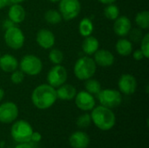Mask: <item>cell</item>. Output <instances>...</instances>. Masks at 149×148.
<instances>
[{
	"mask_svg": "<svg viewBox=\"0 0 149 148\" xmlns=\"http://www.w3.org/2000/svg\"><path fill=\"white\" fill-rule=\"evenodd\" d=\"M97 71V65L93 58L89 56H84L77 59L73 66L74 76L79 79L85 81L90 78H93Z\"/></svg>",
	"mask_w": 149,
	"mask_h": 148,
	"instance_id": "3",
	"label": "cell"
},
{
	"mask_svg": "<svg viewBox=\"0 0 149 148\" xmlns=\"http://www.w3.org/2000/svg\"><path fill=\"white\" fill-rule=\"evenodd\" d=\"M115 50L119 55L127 57L132 54V51H134L133 42L126 38H120L115 44Z\"/></svg>",
	"mask_w": 149,
	"mask_h": 148,
	"instance_id": "21",
	"label": "cell"
},
{
	"mask_svg": "<svg viewBox=\"0 0 149 148\" xmlns=\"http://www.w3.org/2000/svg\"><path fill=\"white\" fill-rule=\"evenodd\" d=\"M84 86H85V90L93 95H97L102 89L100 82L93 78H90L85 80Z\"/></svg>",
	"mask_w": 149,
	"mask_h": 148,
	"instance_id": "25",
	"label": "cell"
},
{
	"mask_svg": "<svg viewBox=\"0 0 149 148\" xmlns=\"http://www.w3.org/2000/svg\"><path fill=\"white\" fill-rule=\"evenodd\" d=\"M132 53H133V58H134V59L136 60V61H141V60H142V59L145 58V57H144L142 51H141V49H137V50H135V51H133Z\"/></svg>",
	"mask_w": 149,
	"mask_h": 148,
	"instance_id": "32",
	"label": "cell"
},
{
	"mask_svg": "<svg viewBox=\"0 0 149 148\" xmlns=\"http://www.w3.org/2000/svg\"><path fill=\"white\" fill-rule=\"evenodd\" d=\"M25 0H9L10 3H22Z\"/></svg>",
	"mask_w": 149,
	"mask_h": 148,
	"instance_id": "38",
	"label": "cell"
},
{
	"mask_svg": "<svg viewBox=\"0 0 149 148\" xmlns=\"http://www.w3.org/2000/svg\"><path fill=\"white\" fill-rule=\"evenodd\" d=\"M58 11L63 19L69 21L76 18L81 11L79 0H60L58 2Z\"/></svg>",
	"mask_w": 149,
	"mask_h": 148,
	"instance_id": "8",
	"label": "cell"
},
{
	"mask_svg": "<svg viewBox=\"0 0 149 148\" xmlns=\"http://www.w3.org/2000/svg\"><path fill=\"white\" fill-rule=\"evenodd\" d=\"M134 22L138 28H140L141 30H148L149 28L148 10L139 11L134 17Z\"/></svg>",
	"mask_w": 149,
	"mask_h": 148,
	"instance_id": "24",
	"label": "cell"
},
{
	"mask_svg": "<svg viewBox=\"0 0 149 148\" xmlns=\"http://www.w3.org/2000/svg\"><path fill=\"white\" fill-rule=\"evenodd\" d=\"M1 55H2V54H1V51H0V57H1Z\"/></svg>",
	"mask_w": 149,
	"mask_h": 148,
	"instance_id": "41",
	"label": "cell"
},
{
	"mask_svg": "<svg viewBox=\"0 0 149 148\" xmlns=\"http://www.w3.org/2000/svg\"><path fill=\"white\" fill-rule=\"evenodd\" d=\"M25 75L24 72L20 70H15L12 72H10V81L14 85H19L24 80Z\"/></svg>",
	"mask_w": 149,
	"mask_h": 148,
	"instance_id": "30",
	"label": "cell"
},
{
	"mask_svg": "<svg viewBox=\"0 0 149 148\" xmlns=\"http://www.w3.org/2000/svg\"><path fill=\"white\" fill-rule=\"evenodd\" d=\"M103 13L106 18L114 21L120 15V10L119 6L116 5L115 3H113L107 4L106 7L104 8Z\"/></svg>",
	"mask_w": 149,
	"mask_h": 148,
	"instance_id": "26",
	"label": "cell"
},
{
	"mask_svg": "<svg viewBox=\"0 0 149 148\" xmlns=\"http://www.w3.org/2000/svg\"><path fill=\"white\" fill-rule=\"evenodd\" d=\"M69 144L72 148H87L90 145V137L86 132L76 131L69 137Z\"/></svg>",
	"mask_w": 149,
	"mask_h": 148,
	"instance_id": "16",
	"label": "cell"
},
{
	"mask_svg": "<svg viewBox=\"0 0 149 148\" xmlns=\"http://www.w3.org/2000/svg\"><path fill=\"white\" fill-rule=\"evenodd\" d=\"M31 102L33 106L39 110L51 108L57 101L56 88L49 84H41L34 88L31 92Z\"/></svg>",
	"mask_w": 149,
	"mask_h": 148,
	"instance_id": "1",
	"label": "cell"
},
{
	"mask_svg": "<svg viewBox=\"0 0 149 148\" xmlns=\"http://www.w3.org/2000/svg\"><path fill=\"white\" fill-rule=\"evenodd\" d=\"M118 87L121 94L132 95L136 92L138 83L134 75L124 73L120 77L118 80Z\"/></svg>",
	"mask_w": 149,
	"mask_h": 148,
	"instance_id": "11",
	"label": "cell"
},
{
	"mask_svg": "<svg viewBox=\"0 0 149 148\" xmlns=\"http://www.w3.org/2000/svg\"><path fill=\"white\" fill-rule=\"evenodd\" d=\"M9 3H10L9 0H0V10L3 9L4 7L9 5Z\"/></svg>",
	"mask_w": 149,
	"mask_h": 148,
	"instance_id": "36",
	"label": "cell"
},
{
	"mask_svg": "<svg viewBox=\"0 0 149 148\" xmlns=\"http://www.w3.org/2000/svg\"><path fill=\"white\" fill-rule=\"evenodd\" d=\"M113 29L120 38H125L132 29V22L127 16H119L113 22Z\"/></svg>",
	"mask_w": 149,
	"mask_h": 148,
	"instance_id": "14",
	"label": "cell"
},
{
	"mask_svg": "<svg viewBox=\"0 0 149 148\" xmlns=\"http://www.w3.org/2000/svg\"><path fill=\"white\" fill-rule=\"evenodd\" d=\"M97 99L101 106L110 109L118 107L122 102V95L120 92L112 88L101 89L97 94Z\"/></svg>",
	"mask_w": 149,
	"mask_h": 148,
	"instance_id": "6",
	"label": "cell"
},
{
	"mask_svg": "<svg viewBox=\"0 0 149 148\" xmlns=\"http://www.w3.org/2000/svg\"><path fill=\"white\" fill-rule=\"evenodd\" d=\"M13 25H16V24H15L12 21H10L9 18L5 19V20H4V22H3V27H4V30L8 29V28H10V27L13 26Z\"/></svg>",
	"mask_w": 149,
	"mask_h": 148,
	"instance_id": "34",
	"label": "cell"
},
{
	"mask_svg": "<svg viewBox=\"0 0 149 148\" xmlns=\"http://www.w3.org/2000/svg\"><path fill=\"white\" fill-rule=\"evenodd\" d=\"M18 114V106L14 102L6 101L0 105V123H13L15 120H17Z\"/></svg>",
	"mask_w": 149,
	"mask_h": 148,
	"instance_id": "10",
	"label": "cell"
},
{
	"mask_svg": "<svg viewBox=\"0 0 149 148\" xmlns=\"http://www.w3.org/2000/svg\"><path fill=\"white\" fill-rule=\"evenodd\" d=\"M67 70L62 65H53V66L48 71L46 76L47 84L54 88H58L65 84L67 80Z\"/></svg>",
	"mask_w": 149,
	"mask_h": 148,
	"instance_id": "9",
	"label": "cell"
},
{
	"mask_svg": "<svg viewBox=\"0 0 149 148\" xmlns=\"http://www.w3.org/2000/svg\"><path fill=\"white\" fill-rule=\"evenodd\" d=\"M92 124V119H91V115L89 113H83L80 116L78 117L77 120H76V125L79 128L81 129H85L87 128L88 126H90V125Z\"/></svg>",
	"mask_w": 149,
	"mask_h": 148,
	"instance_id": "28",
	"label": "cell"
},
{
	"mask_svg": "<svg viewBox=\"0 0 149 148\" xmlns=\"http://www.w3.org/2000/svg\"><path fill=\"white\" fill-rule=\"evenodd\" d=\"M48 58L53 65H61L64 60V53L58 48H52L49 51Z\"/></svg>",
	"mask_w": 149,
	"mask_h": 148,
	"instance_id": "27",
	"label": "cell"
},
{
	"mask_svg": "<svg viewBox=\"0 0 149 148\" xmlns=\"http://www.w3.org/2000/svg\"><path fill=\"white\" fill-rule=\"evenodd\" d=\"M4 98V91L3 88L0 87V102L3 100V99Z\"/></svg>",
	"mask_w": 149,
	"mask_h": 148,
	"instance_id": "39",
	"label": "cell"
},
{
	"mask_svg": "<svg viewBox=\"0 0 149 148\" xmlns=\"http://www.w3.org/2000/svg\"><path fill=\"white\" fill-rule=\"evenodd\" d=\"M100 49V42L93 36L86 37L82 43V50L86 56H93Z\"/></svg>",
	"mask_w": 149,
	"mask_h": 148,
	"instance_id": "20",
	"label": "cell"
},
{
	"mask_svg": "<svg viewBox=\"0 0 149 148\" xmlns=\"http://www.w3.org/2000/svg\"><path fill=\"white\" fill-rule=\"evenodd\" d=\"M93 60L97 66L100 67H110L114 64V55L108 50L99 49L93 54Z\"/></svg>",
	"mask_w": 149,
	"mask_h": 148,
	"instance_id": "15",
	"label": "cell"
},
{
	"mask_svg": "<svg viewBox=\"0 0 149 148\" xmlns=\"http://www.w3.org/2000/svg\"><path fill=\"white\" fill-rule=\"evenodd\" d=\"M141 43V51H142L145 58H149V33L143 35L142 38L140 41Z\"/></svg>",
	"mask_w": 149,
	"mask_h": 148,
	"instance_id": "29",
	"label": "cell"
},
{
	"mask_svg": "<svg viewBox=\"0 0 149 148\" xmlns=\"http://www.w3.org/2000/svg\"><path fill=\"white\" fill-rule=\"evenodd\" d=\"M92 123L101 131H109L113 129L116 124V116L112 109L103 106H94L91 111Z\"/></svg>",
	"mask_w": 149,
	"mask_h": 148,
	"instance_id": "2",
	"label": "cell"
},
{
	"mask_svg": "<svg viewBox=\"0 0 149 148\" xmlns=\"http://www.w3.org/2000/svg\"><path fill=\"white\" fill-rule=\"evenodd\" d=\"M77 89L71 84H63L62 85L56 88V93L58 99L64 101H70L74 99L77 94Z\"/></svg>",
	"mask_w": 149,
	"mask_h": 148,
	"instance_id": "19",
	"label": "cell"
},
{
	"mask_svg": "<svg viewBox=\"0 0 149 148\" xmlns=\"http://www.w3.org/2000/svg\"><path fill=\"white\" fill-rule=\"evenodd\" d=\"M18 67L24 75L37 76L41 73L43 70V63L38 56L33 54H26L19 61Z\"/></svg>",
	"mask_w": 149,
	"mask_h": 148,
	"instance_id": "5",
	"label": "cell"
},
{
	"mask_svg": "<svg viewBox=\"0 0 149 148\" xmlns=\"http://www.w3.org/2000/svg\"><path fill=\"white\" fill-rule=\"evenodd\" d=\"M41 140H42V135L39 133L33 131V133L31 134V141H32L34 143H38V142L41 141Z\"/></svg>",
	"mask_w": 149,
	"mask_h": 148,
	"instance_id": "33",
	"label": "cell"
},
{
	"mask_svg": "<svg viewBox=\"0 0 149 148\" xmlns=\"http://www.w3.org/2000/svg\"><path fill=\"white\" fill-rule=\"evenodd\" d=\"M56 38L54 33L48 29H40L36 34V42L39 47L45 50L52 49L55 44Z\"/></svg>",
	"mask_w": 149,
	"mask_h": 148,
	"instance_id": "13",
	"label": "cell"
},
{
	"mask_svg": "<svg viewBox=\"0 0 149 148\" xmlns=\"http://www.w3.org/2000/svg\"><path fill=\"white\" fill-rule=\"evenodd\" d=\"M15 148H33L29 143H18Z\"/></svg>",
	"mask_w": 149,
	"mask_h": 148,
	"instance_id": "35",
	"label": "cell"
},
{
	"mask_svg": "<svg viewBox=\"0 0 149 148\" xmlns=\"http://www.w3.org/2000/svg\"><path fill=\"white\" fill-rule=\"evenodd\" d=\"M3 39L9 48L12 50H19L24 44L25 37L20 28L17 25H13L5 30Z\"/></svg>",
	"mask_w": 149,
	"mask_h": 148,
	"instance_id": "7",
	"label": "cell"
},
{
	"mask_svg": "<svg viewBox=\"0 0 149 148\" xmlns=\"http://www.w3.org/2000/svg\"><path fill=\"white\" fill-rule=\"evenodd\" d=\"M74 101L76 106L83 112H90L96 106L95 98L93 94L87 92L86 90L77 92Z\"/></svg>",
	"mask_w": 149,
	"mask_h": 148,
	"instance_id": "12",
	"label": "cell"
},
{
	"mask_svg": "<svg viewBox=\"0 0 149 148\" xmlns=\"http://www.w3.org/2000/svg\"><path fill=\"white\" fill-rule=\"evenodd\" d=\"M93 31L94 25L92 19H90L89 17H84L80 20L79 24V32L83 38L91 36Z\"/></svg>",
	"mask_w": 149,
	"mask_h": 148,
	"instance_id": "22",
	"label": "cell"
},
{
	"mask_svg": "<svg viewBox=\"0 0 149 148\" xmlns=\"http://www.w3.org/2000/svg\"><path fill=\"white\" fill-rule=\"evenodd\" d=\"M26 17V11L21 3H11L8 10V18L15 24H21Z\"/></svg>",
	"mask_w": 149,
	"mask_h": 148,
	"instance_id": "17",
	"label": "cell"
},
{
	"mask_svg": "<svg viewBox=\"0 0 149 148\" xmlns=\"http://www.w3.org/2000/svg\"><path fill=\"white\" fill-rule=\"evenodd\" d=\"M49 2H51V3H58L60 0H48Z\"/></svg>",
	"mask_w": 149,
	"mask_h": 148,
	"instance_id": "40",
	"label": "cell"
},
{
	"mask_svg": "<svg viewBox=\"0 0 149 148\" xmlns=\"http://www.w3.org/2000/svg\"><path fill=\"white\" fill-rule=\"evenodd\" d=\"M17 58L9 53L1 55L0 57V69L6 73H10L18 68Z\"/></svg>",
	"mask_w": 149,
	"mask_h": 148,
	"instance_id": "18",
	"label": "cell"
},
{
	"mask_svg": "<svg viewBox=\"0 0 149 148\" xmlns=\"http://www.w3.org/2000/svg\"><path fill=\"white\" fill-rule=\"evenodd\" d=\"M98 1H99L100 3L107 5V4H110V3H115L117 0H98Z\"/></svg>",
	"mask_w": 149,
	"mask_h": 148,
	"instance_id": "37",
	"label": "cell"
},
{
	"mask_svg": "<svg viewBox=\"0 0 149 148\" xmlns=\"http://www.w3.org/2000/svg\"><path fill=\"white\" fill-rule=\"evenodd\" d=\"M142 30L140 29V28H132L131 31H129V35H130V38H131V40H133L134 42H140L141 39L143 37V34H142Z\"/></svg>",
	"mask_w": 149,
	"mask_h": 148,
	"instance_id": "31",
	"label": "cell"
},
{
	"mask_svg": "<svg viewBox=\"0 0 149 148\" xmlns=\"http://www.w3.org/2000/svg\"><path fill=\"white\" fill-rule=\"evenodd\" d=\"M32 133L31 125L24 120H15L10 128V135L17 143H29Z\"/></svg>",
	"mask_w": 149,
	"mask_h": 148,
	"instance_id": "4",
	"label": "cell"
},
{
	"mask_svg": "<svg viewBox=\"0 0 149 148\" xmlns=\"http://www.w3.org/2000/svg\"><path fill=\"white\" fill-rule=\"evenodd\" d=\"M44 18L47 24H52V25L58 24L61 23V21L63 20V17H62L60 12L58 11V10H54V9H50V10H46L45 12Z\"/></svg>",
	"mask_w": 149,
	"mask_h": 148,
	"instance_id": "23",
	"label": "cell"
}]
</instances>
